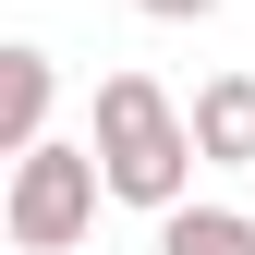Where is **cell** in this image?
<instances>
[{
    "label": "cell",
    "instance_id": "1",
    "mask_svg": "<svg viewBox=\"0 0 255 255\" xmlns=\"http://www.w3.org/2000/svg\"><path fill=\"white\" fill-rule=\"evenodd\" d=\"M85 158H98V195L146 207V219L195 207V134H182V110H170L158 73H110V85H98V134H85Z\"/></svg>",
    "mask_w": 255,
    "mask_h": 255
},
{
    "label": "cell",
    "instance_id": "2",
    "mask_svg": "<svg viewBox=\"0 0 255 255\" xmlns=\"http://www.w3.org/2000/svg\"><path fill=\"white\" fill-rule=\"evenodd\" d=\"M0 231H12L24 255H73L85 231H98V158L85 146H24L12 158V182H0Z\"/></svg>",
    "mask_w": 255,
    "mask_h": 255
},
{
    "label": "cell",
    "instance_id": "3",
    "mask_svg": "<svg viewBox=\"0 0 255 255\" xmlns=\"http://www.w3.org/2000/svg\"><path fill=\"white\" fill-rule=\"evenodd\" d=\"M182 134H195V170H255V73H219V85H195Z\"/></svg>",
    "mask_w": 255,
    "mask_h": 255
},
{
    "label": "cell",
    "instance_id": "4",
    "mask_svg": "<svg viewBox=\"0 0 255 255\" xmlns=\"http://www.w3.org/2000/svg\"><path fill=\"white\" fill-rule=\"evenodd\" d=\"M49 110H61V61L49 49H0V170L24 146H49Z\"/></svg>",
    "mask_w": 255,
    "mask_h": 255
},
{
    "label": "cell",
    "instance_id": "5",
    "mask_svg": "<svg viewBox=\"0 0 255 255\" xmlns=\"http://www.w3.org/2000/svg\"><path fill=\"white\" fill-rule=\"evenodd\" d=\"M158 255H255V207H170Z\"/></svg>",
    "mask_w": 255,
    "mask_h": 255
},
{
    "label": "cell",
    "instance_id": "6",
    "mask_svg": "<svg viewBox=\"0 0 255 255\" xmlns=\"http://www.w3.org/2000/svg\"><path fill=\"white\" fill-rule=\"evenodd\" d=\"M134 12H146V24H207L219 0H134Z\"/></svg>",
    "mask_w": 255,
    "mask_h": 255
}]
</instances>
